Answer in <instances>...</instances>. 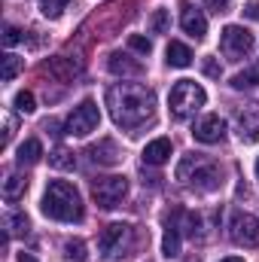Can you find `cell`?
I'll return each instance as SVG.
<instances>
[{"label":"cell","instance_id":"obj_4","mask_svg":"<svg viewBox=\"0 0 259 262\" xmlns=\"http://www.w3.org/2000/svg\"><path fill=\"white\" fill-rule=\"evenodd\" d=\"M204 101H207V95H204V89L192 82V79H180L174 89H171V98H168V110H171V116L177 119V122H186L189 116H195L201 107H204Z\"/></svg>","mask_w":259,"mask_h":262},{"label":"cell","instance_id":"obj_30","mask_svg":"<svg viewBox=\"0 0 259 262\" xmlns=\"http://www.w3.org/2000/svg\"><path fill=\"white\" fill-rule=\"evenodd\" d=\"M15 43H21V31L12 28V25H6L3 28V46H15Z\"/></svg>","mask_w":259,"mask_h":262},{"label":"cell","instance_id":"obj_20","mask_svg":"<svg viewBox=\"0 0 259 262\" xmlns=\"http://www.w3.org/2000/svg\"><path fill=\"white\" fill-rule=\"evenodd\" d=\"M25 189H28V177H25V174H9V177L3 180V198H9V201L21 198Z\"/></svg>","mask_w":259,"mask_h":262},{"label":"cell","instance_id":"obj_31","mask_svg":"<svg viewBox=\"0 0 259 262\" xmlns=\"http://www.w3.org/2000/svg\"><path fill=\"white\" fill-rule=\"evenodd\" d=\"M204 73H207V76H213V79H220L223 67L217 64V58H204Z\"/></svg>","mask_w":259,"mask_h":262},{"label":"cell","instance_id":"obj_18","mask_svg":"<svg viewBox=\"0 0 259 262\" xmlns=\"http://www.w3.org/2000/svg\"><path fill=\"white\" fill-rule=\"evenodd\" d=\"M40 156H43V143L37 140V137H31V140H25L21 146H18V165L25 168V165H37L40 162Z\"/></svg>","mask_w":259,"mask_h":262},{"label":"cell","instance_id":"obj_5","mask_svg":"<svg viewBox=\"0 0 259 262\" xmlns=\"http://www.w3.org/2000/svg\"><path fill=\"white\" fill-rule=\"evenodd\" d=\"M125 195H128V180H125V177H116V174H113V177H101V180L92 183V198H95V204L104 207V210L119 207Z\"/></svg>","mask_w":259,"mask_h":262},{"label":"cell","instance_id":"obj_29","mask_svg":"<svg viewBox=\"0 0 259 262\" xmlns=\"http://www.w3.org/2000/svg\"><path fill=\"white\" fill-rule=\"evenodd\" d=\"M128 46L134 49V52H140V55H149V52H153V43H149L143 34H131V37H128Z\"/></svg>","mask_w":259,"mask_h":262},{"label":"cell","instance_id":"obj_1","mask_svg":"<svg viewBox=\"0 0 259 262\" xmlns=\"http://www.w3.org/2000/svg\"><path fill=\"white\" fill-rule=\"evenodd\" d=\"M107 107H110V116L116 125L122 128H137L143 125L153 110H156V95L153 89L140 85V82H116L107 89Z\"/></svg>","mask_w":259,"mask_h":262},{"label":"cell","instance_id":"obj_2","mask_svg":"<svg viewBox=\"0 0 259 262\" xmlns=\"http://www.w3.org/2000/svg\"><path fill=\"white\" fill-rule=\"evenodd\" d=\"M43 213L49 220H58V223H79L82 220V198L70 183L52 180L43 192Z\"/></svg>","mask_w":259,"mask_h":262},{"label":"cell","instance_id":"obj_22","mask_svg":"<svg viewBox=\"0 0 259 262\" xmlns=\"http://www.w3.org/2000/svg\"><path fill=\"white\" fill-rule=\"evenodd\" d=\"M49 165L58 168V171H73V168H76V156H73L70 149H64V146H58V149L49 152Z\"/></svg>","mask_w":259,"mask_h":262},{"label":"cell","instance_id":"obj_10","mask_svg":"<svg viewBox=\"0 0 259 262\" xmlns=\"http://www.w3.org/2000/svg\"><path fill=\"white\" fill-rule=\"evenodd\" d=\"M128 238H131V226H125V223H113V226H107V229L98 235V250H101V256H107V259L116 256Z\"/></svg>","mask_w":259,"mask_h":262},{"label":"cell","instance_id":"obj_32","mask_svg":"<svg viewBox=\"0 0 259 262\" xmlns=\"http://www.w3.org/2000/svg\"><path fill=\"white\" fill-rule=\"evenodd\" d=\"M204 3H207V9H213V12H226L232 0H204Z\"/></svg>","mask_w":259,"mask_h":262},{"label":"cell","instance_id":"obj_25","mask_svg":"<svg viewBox=\"0 0 259 262\" xmlns=\"http://www.w3.org/2000/svg\"><path fill=\"white\" fill-rule=\"evenodd\" d=\"M64 259H70V262H85L89 259V250H85V244H82L79 238L64 244Z\"/></svg>","mask_w":259,"mask_h":262},{"label":"cell","instance_id":"obj_23","mask_svg":"<svg viewBox=\"0 0 259 262\" xmlns=\"http://www.w3.org/2000/svg\"><path fill=\"white\" fill-rule=\"evenodd\" d=\"M3 226H6L9 235H25L28 232V216L25 213H6L3 216Z\"/></svg>","mask_w":259,"mask_h":262},{"label":"cell","instance_id":"obj_34","mask_svg":"<svg viewBox=\"0 0 259 262\" xmlns=\"http://www.w3.org/2000/svg\"><path fill=\"white\" fill-rule=\"evenodd\" d=\"M220 262H244L241 256H226V259H220Z\"/></svg>","mask_w":259,"mask_h":262},{"label":"cell","instance_id":"obj_36","mask_svg":"<svg viewBox=\"0 0 259 262\" xmlns=\"http://www.w3.org/2000/svg\"><path fill=\"white\" fill-rule=\"evenodd\" d=\"M189 262H198V259H189Z\"/></svg>","mask_w":259,"mask_h":262},{"label":"cell","instance_id":"obj_28","mask_svg":"<svg viewBox=\"0 0 259 262\" xmlns=\"http://www.w3.org/2000/svg\"><path fill=\"white\" fill-rule=\"evenodd\" d=\"M15 110H18V113H34V110H37L34 95H31V92H18V95H15Z\"/></svg>","mask_w":259,"mask_h":262},{"label":"cell","instance_id":"obj_17","mask_svg":"<svg viewBox=\"0 0 259 262\" xmlns=\"http://www.w3.org/2000/svg\"><path fill=\"white\" fill-rule=\"evenodd\" d=\"M107 67H110V73H116V76H140V73H143V67L137 64V61H131L128 55H122V52H113L110 61H107Z\"/></svg>","mask_w":259,"mask_h":262},{"label":"cell","instance_id":"obj_26","mask_svg":"<svg viewBox=\"0 0 259 262\" xmlns=\"http://www.w3.org/2000/svg\"><path fill=\"white\" fill-rule=\"evenodd\" d=\"M168 25H171V12H168V9H156L153 18H149V31H153V34H165Z\"/></svg>","mask_w":259,"mask_h":262},{"label":"cell","instance_id":"obj_16","mask_svg":"<svg viewBox=\"0 0 259 262\" xmlns=\"http://www.w3.org/2000/svg\"><path fill=\"white\" fill-rule=\"evenodd\" d=\"M165 61L171 67H189L192 64V49L186 43H180V40H171L168 49H165Z\"/></svg>","mask_w":259,"mask_h":262},{"label":"cell","instance_id":"obj_19","mask_svg":"<svg viewBox=\"0 0 259 262\" xmlns=\"http://www.w3.org/2000/svg\"><path fill=\"white\" fill-rule=\"evenodd\" d=\"M162 253H165L168 259L180 256V229H177V223H171V220H168V226H165V241H162Z\"/></svg>","mask_w":259,"mask_h":262},{"label":"cell","instance_id":"obj_35","mask_svg":"<svg viewBox=\"0 0 259 262\" xmlns=\"http://www.w3.org/2000/svg\"><path fill=\"white\" fill-rule=\"evenodd\" d=\"M256 180H259V159H256Z\"/></svg>","mask_w":259,"mask_h":262},{"label":"cell","instance_id":"obj_21","mask_svg":"<svg viewBox=\"0 0 259 262\" xmlns=\"http://www.w3.org/2000/svg\"><path fill=\"white\" fill-rule=\"evenodd\" d=\"M253 85H259V61L232 76V89H253Z\"/></svg>","mask_w":259,"mask_h":262},{"label":"cell","instance_id":"obj_33","mask_svg":"<svg viewBox=\"0 0 259 262\" xmlns=\"http://www.w3.org/2000/svg\"><path fill=\"white\" fill-rule=\"evenodd\" d=\"M18 262H37L31 253H18Z\"/></svg>","mask_w":259,"mask_h":262},{"label":"cell","instance_id":"obj_15","mask_svg":"<svg viewBox=\"0 0 259 262\" xmlns=\"http://www.w3.org/2000/svg\"><path fill=\"white\" fill-rule=\"evenodd\" d=\"M46 70L55 76V79H61V82H67V79H73V76H79V70L82 67L76 64L73 58H67V55H58V58H52L49 64H46Z\"/></svg>","mask_w":259,"mask_h":262},{"label":"cell","instance_id":"obj_12","mask_svg":"<svg viewBox=\"0 0 259 262\" xmlns=\"http://www.w3.org/2000/svg\"><path fill=\"white\" fill-rule=\"evenodd\" d=\"M192 134H195V140H201V143H220L226 137V119L217 116V113H210V116H204L195 125Z\"/></svg>","mask_w":259,"mask_h":262},{"label":"cell","instance_id":"obj_3","mask_svg":"<svg viewBox=\"0 0 259 262\" xmlns=\"http://www.w3.org/2000/svg\"><path fill=\"white\" fill-rule=\"evenodd\" d=\"M177 180L195 186L198 192H213L223 180V168L217 162H210L207 156H201V152H189L177 165Z\"/></svg>","mask_w":259,"mask_h":262},{"label":"cell","instance_id":"obj_9","mask_svg":"<svg viewBox=\"0 0 259 262\" xmlns=\"http://www.w3.org/2000/svg\"><path fill=\"white\" fill-rule=\"evenodd\" d=\"M235 131L241 143H259V104H244L235 113Z\"/></svg>","mask_w":259,"mask_h":262},{"label":"cell","instance_id":"obj_27","mask_svg":"<svg viewBox=\"0 0 259 262\" xmlns=\"http://www.w3.org/2000/svg\"><path fill=\"white\" fill-rule=\"evenodd\" d=\"M70 3H73V0H43L40 6H43V15H46V18H58Z\"/></svg>","mask_w":259,"mask_h":262},{"label":"cell","instance_id":"obj_24","mask_svg":"<svg viewBox=\"0 0 259 262\" xmlns=\"http://www.w3.org/2000/svg\"><path fill=\"white\" fill-rule=\"evenodd\" d=\"M21 64H25V61H21L18 55L6 52V55H3V82H12V79L18 76V70H21Z\"/></svg>","mask_w":259,"mask_h":262},{"label":"cell","instance_id":"obj_6","mask_svg":"<svg viewBox=\"0 0 259 262\" xmlns=\"http://www.w3.org/2000/svg\"><path fill=\"white\" fill-rule=\"evenodd\" d=\"M101 122V110L95 101H82L79 107H73V113L64 119V134L67 137H85L98 128Z\"/></svg>","mask_w":259,"mask_h":262},{"label":"cell","instance_id":"obj_7","mask_svg":"<svg viewBox=\"0 0 259 262\" xmlns=\"http://www.w3.org/2000/svg\"><path fill=\"white\" fill-rule=\"evenodd\" d=\"M229 235L238 247H256L259 244V220L253 213H244V210H235L232 213V223H229Z\"/></svg>","mask_w":259,"mask_h":262},{"label":"cell","instance_id":"obj_8","mask_svg":"<svg viewBox=\"0 0 259 262\" xmlns=\"http://www.w3.org/2000/svg\"><path fill=\"white\" fill-rule=\"evenodd\" d=\"M220 46L229 58H244L253 52V34L241 25H229L223 28V37H220Z\"/></svg>","mask_w":259,"mask_h":262},{"label":"cell","instance_id":"obj_11","mask_svg":"<svg viewBox=\"0 0 259 262\" xmlns=\"http://www.w3.org/2000/svg\"><path fill=\"white\" fill-rule=\"evenodd\" d=\"M180 28L195 40H204V34H207V18L195 9L189 0H180Z\"/></svg>","mask_w":259,"mask_h":262},{"label":"cell","instance_id":"obj_13","mask_svg":"<svg viewBox=\"0 0 259 262\" xmlns=\"http://www.w3.org/2000/svg\"><path fill=\"white\" fill-rule=\"evenodd\" d=\"M89 159H92L95 165H116V162L122 159V149L116 146V140L104 137V140H98V143L89 146Z\"/></svg>","mask_w":259,"mask_h":262},{"label":"cell","instance_id":"obj_14","mask_svg":"<svg viewBox=\"0 0 259 262\" xmlns=\"http://www.w3.org/2000/svg\"><path fill=\"white\" fill-rule=\"evenodd\" d=\"M168 159H171V140L168 137H159V140L146 143V149H143V162L146 165H165Z\"/></svg>","mask_w":259,"mask_h":262}]
</instances>
